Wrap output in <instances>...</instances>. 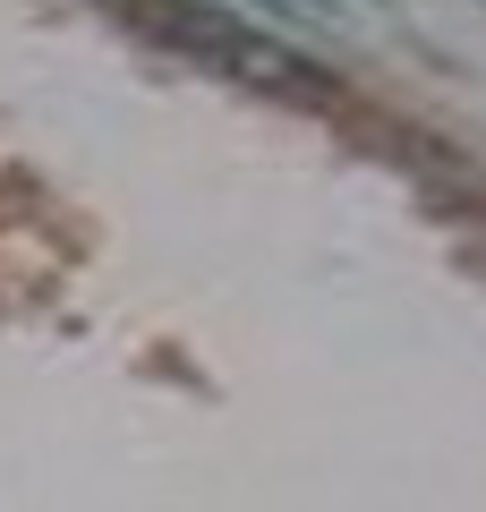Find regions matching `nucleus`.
Listing matches in <instances>:
<instances>
[{
	"mask_svg": "<svg viewBox=\"0 0 486 512\" xmlns=\"http://www.w3.org/2000/svg\"><path fill=\"white\" fill-rule=\"evenodd\" d=\"M154 35L171 43V52H188L197 69L239 77V86H290V94H299V86H316V60H307V52H290V43L256 35L248 18L214 9V0H162Z\"/></svg>",
	"mask_w": 486,
	"mask_h": 512,
	"instance_id": "1",
	"label": "nucleus"
},
{
	"mask_svg": "<svg viewBox=\"0 0 486 512\" xmlns=\"http://www.w3.org/2000/svg\"><path fill=\"white\" fill-rule=\"evenodd\" d=\"M367 9H376V0H367Z\"/></svg>",
	"mask_w": 486,
	"mask_h": 512,
	"instance_id": "2",
	"label": "nucleus"
}]
</instances>
